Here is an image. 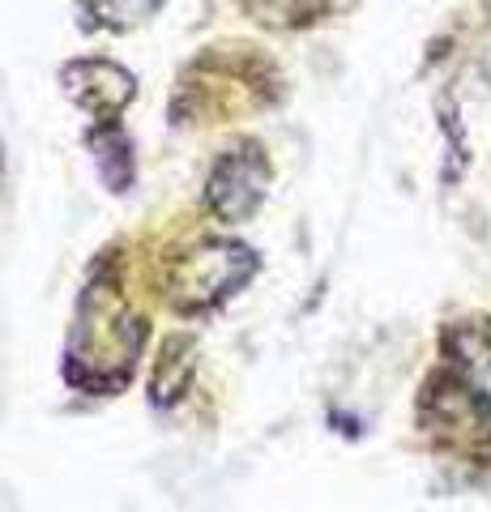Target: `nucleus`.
<instances>
[{
	"label": "nucleus",
	"mask_w": 491,
	"mask_h": 512,
	"mask_svg": "<svg viewBox=\"0 0 491 512\" xmlns=\"http://www.w3.org/2000/svg\"><path fill=\"white\" fill-rule=\"evenodd\" d=\"M449 367L466 406L491 431V325H462L449 333Z\"/></svg>",
	"instance_id": "obj_1"
},
{
	"label": "nucleus",
	"mask_w": 491,
	"mask_h": 512,
	"mask_svg": "<svg viewBox=\"0 0 491 512\" xmlns=\"http://www.w3.org/2000/svg\"><path fill=\"white\" fill-rule=\"evenodd\" d=\"M265 180H269V171H265V163L257 158V150L231 154L210 175L205 201H210V210L223 218V222H244L265 201Z\"/></svg>",
	"instance_id": "obj_3"
},
{
	"label": "nucleus",
	"mask_w": 491,
	"mask_h": 512,
	"mask_svg": "<svg viewBox=\"0 0 491 512\" xmlns=\"http://www.w3.org/2000/svg\"><path fill=\"white\" fill-rule=\"evenodd\" d=\"M248 274H252V252L248 248L214 244V248H205L197 256H188L176 291H188L184 308H205V303H214V299H223L227 291H235Z\"/></svg>",
	"instance_id": "obj_2"
},
{
	"label": "nucleus",
	"mask_w": 491,
	"mask_h": 512,
	"mask_svg": "<svg viewBox=\"0 0 491 512\" xmlns=\"http://www.w3.org/2000/svg\"><path fill=\"white\" fill-rule=\"evenodd\" d=\"M163 5V0H90V9L99 13V26H133L141 18H150V13Z\"/></svg>",
	"instance_id": "obj_4"
}]
</instances>
